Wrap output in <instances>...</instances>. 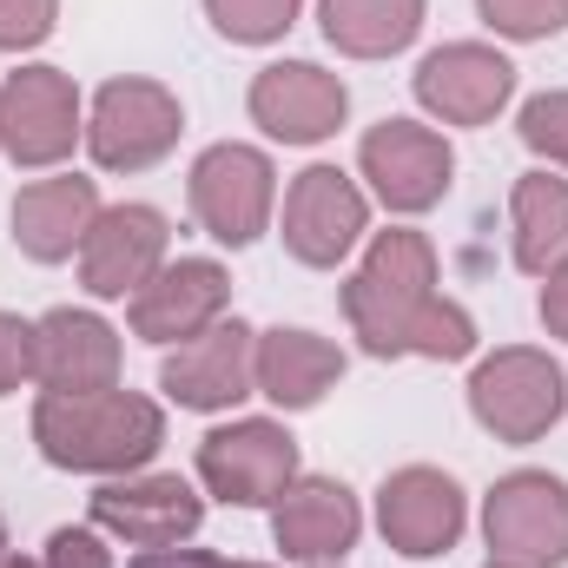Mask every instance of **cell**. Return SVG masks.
Returning a JSON list of instances; mask_svg holds the SVG:
<instances>
[{"label":"cell","instance_id":"10","mask_svg":"<svg viewBox=\"0 0 568 568\" xmlns=\"http://www.w3.org/2000/svg\"><path fill=\"white\" fill-rule=\"evenodd\" d=\"M87 523L126 549H179L205 523V496L185 476H106L87 496Z\"/></svg>","mask_w":568,"mask_h":568},{"label":"cell","instance_id":"2","mask_svg":"<svg viewBox=\"0 0 568 568\" xmlns=\"http://www.w3.org/2000/svg\"><path fill=\"white\" fill-rule=\"evenodd\" d=\"M33 443L53 469L73 476H133L165 443V410L140 390H40Z\"/></svg>","mask_w":568,"mask_h":568},{"label":"cell","instance_id":"27","mask_svg":"<svg viewBox=\"0 0 568 568\" xmlns=\"http://www.w3.org/2000/svg\"><path fill=\"white\" fill-rule=\"evenodd\" d=\"M60 27V0H0V53H33Z\"/></svg>","mask_w":568,"mask_h":568},{"label":"cell","instance_id":"26","mask_svg":"<svg viewBox=\"0 0 568 568\" xmlns=\"http://www.w3.org/2000/svg\"><path fill=\"white\" fill-rule=\"evenodd\" d=\"M516 133H523V145H529L536 159H549V165L568 172V87H549V93L523 100Z\"/></svg>","mask_w":568,"mask_h":568},{"label":"cell","instance_id":"3","mask_svg":"<svg viewBox=\"0 0 568 568\" xmlns=\"http://www.w3.org/2000/svg\"><path fill=\"white\" fill-rule=\"evenodd\" d=\"M185 199H192V219L205 225V239L245 252L272 232V212H278V165L272 152L245 140H219L192 159V179H185Z\"/></svg>","mask_w":568,"mask_h":568},{"label":"cell","instance_id":"6","mask_svg":"<svg viewBox=\"0 0 568 568\" xmlns=\"http://www.w3.org/2000/svg\"><path fill=\"white\" fill-rule=\"evenodd\" d=\"M489 562L509 568H568V483L549 469H509L483 496Z\"/></svg>","mask_w":568,"mask_h":568},{"label":"cell","instance_id":"33","mask_svg":"<svg viewBox=\"0 0 568 568\" xmlns=\"http://www.w3.org/2000/svg\"><path fill=\"white\" fill-rule=\"evenodd\" d=\"M0 556H7V523H0Z\"/></svg>","mask_w":568,"mask_h":568},{"label":"cell","instance_id":"29","mask_svg":"<svg viewBox=\"0 0 568 568\" xmlns=\"http://www.w3.org/2000/svg\"><path fill=\"white\" fill-rule=\"evenodd\" d=\"M40 562L47 568H113V549H106V536L87 523V529H53Z\"/></svg>","mask_w":568,"mask_h":568},{"label":"cell","instance_id":"17","mask_svg":"<svg viewBox=\"0 0 568 568\" xmlns=\"http://www.w3.org/2000/svg\"><path fill=\"white\" fill-rule=\"evenodd\" d=\"M417 106L443 126H489L516 100V60L483 40H449L417 67Z\"/></svg>","mask_w":568,"mask_h":568},{"label":"cell","instance_id":"4","mask_svg":"<svg viewBox=\"0 0 568 568\" xmlns=\"http://www.w3.org/2000/svg\"><path fill=\"white\" fill-rule=\"evenodd\" d=\"M568 410L562 364L536 344H503L469 371V417L496 443H542Z\"/></svg>","mask_w":568,"mask_h":568},{"label":"cell","instance_id":"20","mask_svg":"<svg viewBox=\"0 0 568 568\" xmlns=\"http://www.w3.org/2000/svg\"><path fill=\"white\" fill-rule=\"evenodd\" d=\"M100 212H106L100 205V179H80V172L33 179L13 199V245L33 265H67V258H80V245H87Z\"/></svg>","mask_w":568,"mask_h":568},{"label":"cell","instance_id":"35","mask_svg":"<svg viewBox=\"0 0 568 568\" xmlns=\"http://www.w3.org/2000/svg\"><path fill=\"white\" fill-rule=\"evenodd\" d=\"M489 568H509V562H489Z\"/></svg>","mask_w":568,"mask_h":568},{"label":"cell","instance_id":"7","mask_svg":"<svg viewBox=\"0 0 568 568\" xmlns=\"http://www.w3.org/2000/svg\"><path fill=\"white\" fill-rule=\"evenodd\" d=\"M87 140V100L60 67H20L0 80V152L27 172H53Z\"/></svg>","mask_w":568,"mask_h":568},{"label":"cell","instance_id":"28","mask_svg":"<svg viewBox=\"0 0 568 568\" xmlns=\"http://www.w3.org/2000/svg\"><path fill=\"white\" fill-rule=\"evenodd\" d=\"M20 384H33V324L0 311V397H13Z\"/></svg>","mask_w":568,"mask_h":568},{"label":"cell","instance_id":"19","mask_svg":"<svg viewBox=\"0 0 568 568\" xmlns=\"http://www.w3.org/2000/svg\"><path fill=\"white\" fill-rule=\"evenodd\" d=\"M364 536V509L337 476H297L272 503V542L291 562H344Z\"/></svg>","mask_w":568,"mask_h":568},{"label":"cell","instance_id":"22","mask_svg":"<svg viewBox=\"0 0 568 568\" xmlns=\"http://www.w3.org/2000/svg\"><path fill=\"white\" fill-rule=\"evenodd\" d=\"M424 0H317V27L344 60H390L424 33Z\"/></svg>","mask_w":568,"mask_h":568},{"label":"cell","instance_id":"13","mask_svg":"<svg viewBox=\"0 0 568 568\" xmlns=\"http://www.w3.org/2000/svg\"><path fill=\"white\" fill-rule=\"evenodd\" d=\"M377 529H384V542H390L397 556L436 562V556H449V549L463 542V529H469V496L456 489V476H443V469H429V463H404V469H390L384 489H377Z\"/></svg>","mask_w":568,"mask_h":568},{"label":"cell","instance_id":"1","mask_svg":"<svg viewBox=\"0 0 568 568\" xmlns=\"http://www.w3.org/2000/svg\"><path fill=\"white\" fill-rule=\"evenodd\" d=\"M344 317L371 357L456 364L476 351V317L436 291V245L410 225H390L371 239L364 265L344 278Z\"/></svg>","mask_w":568,"mask_h":568},{"label":"cell","instance_id":"16","mask_svg":"<svg viewBox=\"0 0 568 568\" xmlns=\"http://www.w3.org/2000/svg\"><path fill=\"white\" fill-rule=\"evenodd\" d=\"M225 311H232V272H225L219 258H165L159 278L126 297L133 337L159 344V351L205 337Z\"/></svg>","mask_w":568,"mask_h":568},{"label":"cell","instance_id":"21","mask_svg":"<svg viewBox=\"0 0 568 568\" xmlns=\"http://www.w3.org/2000/svg\"><path fill=\"white\" fill-rule=\"evenodd\" d=\"M252 371H258V397H272L278 410H317L344 377V351L317 331L278 324V331H258Z\"/></svg>","mask_w":568,"mask_h":568},{"label":"cell","instance_id":"11","mask_svg":"<svg viewBox=\"0 0 568 568\" xmlns=\"http://www.w3.org/2000/svg\"><path fill=\"white\" fill-rule=\"evenodd\" d=\"M357 172L397 219H417L429 205H443V192L456 179V152L424 120H384L357 140Z\"/></svg>","mask_w":568,"mask_h":568},{"label":"cell","instance_id":"9","mask_svg":"<svg viewBox=\"0 0 568 568\" xmlns=\"http://www.w3.org/2000/svg\"><path fill=\"white\" fill-rule=\"evenodd\" d=\"M364 232H371V199L357 192L351 172H337V165H304V172L284 185L278 239L304 272H337V265L364 245Z\"/></svg>","mask_w":568,"mask_h":568},{"label":"cell","instance_id":"5","mask_svg":"<svg viewBox=\"0 0 568 568\" xmlns=\"http://www.w3.org/2000/svg\"><path fill=\"white\" fill-rule=\"evenodd\" d=\"M179 133H185L179 93L159 80H140V73L106 80L87 106V152L100 172H145L179 145Z\"/></svg>","mask_w":568,"mask_h":568},{"label":"cell","instance_id":"14","mask_svg":"<svg viewBox=\"0 0 568 568\" xmlns=\"http://www.w3.org/2000/svg\"><path fill=\"white\" fill-rule=\"evenodd\" d=\"M245 106H252V126H258L265 140L324 145L344 120H351V87H344L331 67H317V60H272V67L252 80Z\"/></svg>","mask_w":568,"mask_h":568},{"label":"cell","instance_id":"30","mask_svg":"<svg viewBox=\"0 0 568 568\" xmlns=\"http://www.w3.org/2000/svg\"><path fill=\"white\" fill-rule=\"evenodd\" d=\"M126 568H265V562H225L212 549H140Z\"/></svg>","mask_w":568,"mask_h":568},{"label":"cell","instance_id":"25","mask_svg":"<svg viewBox=\"0 0 568 568\" xmlns=\"http://www.w3.org/2000/svg\"><path fill=\"white\" fill-rule=\"evenodd\" d=\"M476 13L503 40H556L568 27V0H476Z\"/></svg>","mask_w":568,"mask_h":568},{"label":"cell","instance_id":"12","mask_svg":"<svg viewBox=\"0 0 568 568\" xmlns=\"http://www.w3.org/2000/svg\"><path fill=\"white\" fill-rule=\"evenodd\" d=\"M252 357H258V331L239 324V317H219L205 337L165 351V364H159V390H165L179 410H205V417H219V410L258 397V371H252Z\"/></svg>","mask_w":568,"mask_h":568},{"label":"cell","instance_id":"23","mask_svg":"<svg viewBox=\"0 0 568 568\" xmlns=\"http://www.w3.org/2000/svg\"><path fill=\"white\" fill-rule=\"evenodd\" d=\"M509 232H516V272L549 278L568 258V179L523 172L509 192Z\"/></svg>","mask_w":568,"mask_h":568},{"label":"cell","instance_id":"32","mask_svg":"<svg viewBox=\"0 0 568 568\" xmlns=\"http://www.w3.org/2000/svg\"><path fill=\"white\" fill-rule=\"evenodd\" d=\"M0 568H47V562H33V556H13V549H7V556H0Z\"/></svg>","mask_w":568,"mask_h":568},{"label":"cell","instance_id":"8","mask_svg":"<svg viewBox=\"0 0 568 568\" xmlns=\"http://www.w3.org/2000/svg\"><path fill=\"white\" fill-rule=\"evenodd\" d=\"M199 483L225 509H272L297 483V436L278 417H232L199 443Z\"/></svg>","mask_w":568,"mask_h":568},{"label":"cell","instance_id":"18","mask_svg":"<svg viewBox=\"0 0 568 568\" xmlns=\"http://www.w3.org/2000/svg\"><path fill=\"white\" fill-rule=\"evenodd\" d=\"M120 364H126L120 331L100 311L60 304V311L33 317V384L40 390H67V397L73 390H113Z\"/></svg>","mask_w":568,"mask_h":568},{"label":"cell","instance_id":"15","mask_svg":"<svg viewBox=\"0 0 568 568\" xmlns=\"http://www.w3.org/2000/svg\"><path fill=\"white\" fill-rule=\"evenodd\" d=\"M165 258H172V225H165V212L126 199V205H106V212L93 219V232H87V245H80V284H87L100 304H120V297H133V291H145V284L159 278Z\"/></svg>","mask_w":568,"mask_h":568},{"label":"cell","instance_id":"34","mask_svg":"<svg viewBox=\"0 0 568 568\" xmlns=\"http://www.w3.org/2000/svg\"><path fill=\"white\" fill-rule=\"evenodd\" d=\"M311 568H344V562H311Z\"/></svg>","mask_w":568,"mask_h":568},{"label":"cell","instance_id":"24","mask_svg":"<svg viewBox=\"0 0 568 568\" xmlns=\"http://www.w3.org/2000/svg\"><path fill=\"white\" fill-rule=\"evenodd\" d=\"M304 0H205V20L232 40V47H272L297 27Z\"/></svg>","mask_w":568,"mask_h":568},{"label":"cell","instance_id":"31","mask_svg":"<svg viewBox=\"0 0 568 568\" xmlns=\"http://www.w3.org/2000/svg\"><path fill=\"white\" fill-rule=\"evenodd\" d=\"M536 311H542L549 337H562V344H568V258L549 272V278H542V304H536Z\"/></svg>","mask_w":568,"mask_h":568}]
</instances>
